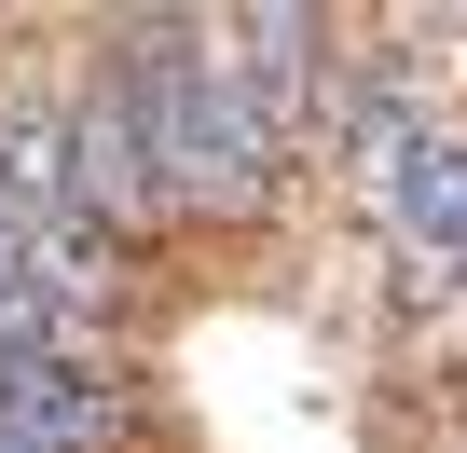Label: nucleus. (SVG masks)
<instances>
[{
    "mask_svg": "<svg viewBox=\"0 0 467 453\" xmlns=\"http://www.w3.org/2000/svg\"><path fill=\"white\" fill-rule=\"evenodd\" d=\"M151 398L124 357H0V453H138Z\"/></svg>",
    "mask_w": 467,
    "mask_h": 453,
    "instance_id": "f257e3e1",
    "label": "nucleus"
},
{
    "mask_svg": "<svg viewBox=\"0 0 467 453\" xmlns=\"http://www.w3.org/2000/svg\"><path fill=\"white\" fill-rule=\"evenodd\" d=\"M371 220L399 234V262H412V303H440V289L467 275V124H453V110L399 151V179L371 192Z\"/></svg>",
    "mask_w": 467,
    "mask_h": 453,
    "instance_id": "f03ea898",
    "label": "nucleus"
},
{
    "mask_svg": "<svg viewBox=\"0 0 467 453\" xmlns=\"http://www.w3.org/2000/svg\"><path fill=\"white\" fill-rule=\"evenodd\" d=\"M453 385H467V275H453Z\"/></svg>",
    "mask_w": 467,
    "mask_h": 453,
    "instance_id": "7ed1b4c3",
    "label": "nucleus"
},
{
    "mask_svg": "<svg viewBox=\"0 0 467 453\" xmlns=\"http://www.w3.org/2000/svg\"><path fill=\"white\" fill-rule=\"evenodd\" d=\"M0 220H15V206H0Z\"/></svg>",
    "mask_w": 467,
    "mask_h": 453,
    "instance_id": "20e7f679",
    "label": "nucleus"
}]
</instances>
